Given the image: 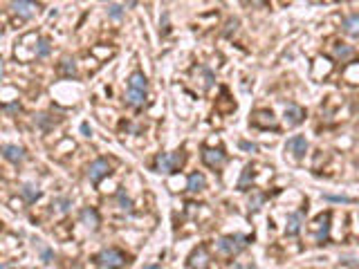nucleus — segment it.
<instances>
[{
    "mask_svg": "<svg viewBox=\"0 0 359 269\" xmlns=\"http://www.w3.org/2000/svg\"><path fill=\"white\" fill-rule=\"evenodd\" d=\"M182 164H184V153H160L155 157V171L166 173V175L180 171Z\"/></svg>",
    "mask_w": 359,
    "mask_h": 269,
    "instance_id": "1",
    "label": "nucleus"
},
{
    "mask_svg": "<svg viewBox=\"0 0 359 269\" xmlns=\"http://www.w3.org/2000/svg\"><path fill=\"white\" fill-rule=\"evenodd\" d=\"M249 245V238L243 233H233V235H223V238L218 240V249L223 251V254L227 256H236L240 254L243 249H247Z\"/></svg>",
    "mask_w": 359,
    "mask_h": 269,
    "instance_id": "2",
    "label": "nucleus"
},
{
    "mask_svg": "<svg viewBox=\"0 0 359 269\" xmlns=\"http://www.w3.org/2000/svg\"><path fill=\"white\" fill-rule=\"evenodd\" d=\"M97 260L103 269H119L126 265V254L115 249V247H108V249H103L101 254L97 256Z\"/></svg>",
    "mask_w": 359,
    "mask_h": 269,
    "instance_id": "3",
    "label": "nucleus"
},
{
    "mask_svg": "<svg viewBox=\"0 0 359 269\" xmlns=\"http://www.w3.org/2000/svg\"><path fill=\"white\" fill-rule=\"evenodd\" d=\"M108 173H110V161L103 159V157H99V159H94L92 164L88 166V180L92 182V184H99Z\"/></svg>",
    "mask_w": 359,
    "mask_h": 269,
    "instance_id": "4",
    "label": "nucleus"
},
{
    "mask_svg": "<svg viewBox=\"0 0 359 269\" xmlns=\"http://www.w3.org/2000/svg\"><path fill=\"white\" fill-rule=\"evenodd\" d=\"M202 161L211 168H218L227 161V155L223 148H202Z\"/></svg>",
    "mask_w": 359,
    "mask_h": 269,
    "instance_id": "5",
    "label": "nucleus"
},
{
    "mask_svg": "<svg viewBox=\"0 0 359 269\" xmlns=\"http://www.w3.org/2000/svg\"><path fill=\"white\" fill-rule=\"evenodd\" d=\"M285 151H290L292 155L296 157V159H301V157L306 155V151H308V139L301 137V135H294V137L287 139Z\"/></svg>",
    "mask_w": 359,
    "mask_h": 269,
    "instance_id": "6",
    "label": "nucleus"
},
{
    "mask_svg": "<svg viewBox=\"0 0 359 269\" xmlns=\"http://www.w3.org/2000/svg\"><path fill=\"white\" fill-rule=\"evenodd\" d=\"M330 218H332L330 211H325V213H321L319 218L314 220V227L319 229V231L314 233V240H316V242H323V240L328 238V231H330Z\"/></svg>",
    "mask_w": 359,
    "mask_h": 269,
    "instance_id": "7",
    "label": "nucleus"
},
{
    "mask_svg": "<svg viewBox=\"0 0 359 269\" xmlns=\"http://www.w3.org/2000/svg\"><path fill=\"white\" fill-rule=\"evenodd\" d=\"M306 119V110L296 103H287L285 106V123L287 126H299Z\"/></svg>",
    "mask_w": 359,
    "mask_h": 269,
    "instance_id": "8",
    "label": "nucleus"
},
{
    "mask_svg": "<svg viewBox=\"0 0 359 269\" xmlns=\"http://www.w3.org/2000/svg\"><path fill=\"white\" fill-rule=\"evenodd\" d=\"M189 267L191 269H207L209 267V254H207V247L200 245L193 254L189 256Z\"/></svg>",
    "mask_w": 359,
    "mask_h": 269,
    "instance_id": "9",
    "label": "nucleus"
},
{
    "mask_svg": "<svg viewBox=\"0 0 359 269\" xmlns=\"http://www.w3.org/2000/svg\"><path fill=\"white\" fill-rule=\"evenodd\" d=\"M303 211H296V213H290L287 215V225H285V235H296L301 231L303 227Z\"/></svg>",
    "mask_w": 359,
    "mask_h": 269,
    "instance_id": "10",
    "label": "nucleus"
},
{
    "mask_svg": "<svg viewBox=\"0 0 359 269\" xmlns=\"http://www.w3.org/2000/svg\"><path fill=\"white\" fill-rule=\"evenodd\" d=\"M252 123L258 128H269V126L276 128V119H274V115L269 110H258V113H254Z\"/></svg>",
    "mask_w": 359,
    "mask_h": 269,
    "instance_id": "11",
    "label": "nucleus"
},
{
    "mask_svg": "<svg viewBox=\"0 0 359 269\" xmlns=\"http://www.w3.org/2000/svg\"><path fill=\"white\" fill-rule=\"evenodd\" d=\"M341 30L353 38H359V14H350L341 20Z\"/></svg>",
    "mask_w": 359,
    "mask_h": 269,
    "instance_id": "12",
    "label": "nucleus"
},
{
    "mask_svg": "<svg viewBox=\"0 0 359 269\" xmlns=\"http://www.w3.org/2000/svg\"><path fill=\"white\" fill-rule=\"evenodd\" d=\"M2 157L7 161H11V164H18V161L25 159V151L20 146H14V144H5L2 146Z\"/></svg>",
    "mask_w": 359,
    "mask_h": 269,
    "instance_id": "13",
    "label": "nucleus"
},
{
    "mask_svg": "<svg viewBox=\"0 0 359 269\" xmlns=\"http://www.w3.org/2000/svg\"><path fill=\"white\" fill-rule=\"evenodd\" d=\"M81 222L88 227V229H97L99 227V213L97 209H92V206H86V209L81 211Z\"/></svg>",
    "mask_w": 359,
    "mask_h": 269,
    "instance_id": "14",
    "label": "nucleus"
},
{
    "mask_svg": "<svg viewBox=\"0 0 359 269\" xmlns=\"http://www.w3.org/2000/svg\"><path fill=\"white\" fill-rule=\"evenodd\" d=\"M128 90H137V92H146L148 90V81L141 72H133L128 78Z\"/></svg>",
    "mask_w": 359,
    "mask_h": 269,
    "instance_id": "15",
    "label": "nucleus"
},
{
    "mask_svg": "<svg viewBox=\"0 0 359 269\" xmlns=\"http://www.w3.org/2000/svg\"><path fill=\"white\" fill-rule=\"evenodd\" d=\"M204 186H207V180H204V175L202 173H191L189 175V180H186V189H189L191 193H198V191H202Z\"/></svg>",
    "mask_w": 359,
    "mask_h": 269,
    "instance_id": "16",
    "label": "nucleus"
},
{
    "mask_svg": "<svg viewBox=\"0 0 359 269\" xmlns=\"http://www.w3.org/2000/svg\"><path fill=\"white\" fill-rule=\"evenodd\" d=\"M11 9L18 16H23V18H29V16L34 14L36 5L34 2H27V0H16V2H11Z\"/></svg>",
    "mask_w": 359,
    "mask_h": 269,
    "instance_id": "17",
    "label": "nucleus"
},
{
    "mask_svg": "<svg viewBox=\"0 0 359 269\" xmlns=\"http://www.w3.org/2000/svg\"><path fill=\"white\" fill-rule=\"evenodd\" d=\"M20 193H23V197L27 202H36L41 195H43V191H41L39 186H34V184H23V186H20Z\"/></svg>",
    "mask_w": 359,
    "mask_h": 269,
    "instance_id": "18",
    "label": "nucleus"
},
{
    "mask_svg": "<svg viewBox=\"0 0 359 269\" xmlns=\"http://www.w3.org/2000/svg\"><path fill=\"white\" fill-rule=\"evenodd\" d=\"M146 101V92H137V90H128L126 92V103L128 106H135V108H141Z\"/></svg>",
    "mask_w": 359,
    "mask_h": 269,
    "instance_id": "19",
    "label": "nucleus"
},
{
    "mask_svg": "<svg viewBox=\"0 0 359 269\" xmlns=\"http://www.w3.org/2000/svg\"><path fill=\"white\" fill-rule=\"evenodd\" d=\"M58 72L63 74V77H74V74H77V65H74V59H68V56H65V59L61 61V65H58Z\"/></svg>",
    "mask_w": 359,
    "mask_h": 269,
    "instance_id": "20",
    "label": "nucleus"
},
{
    "mask_svg": "<svg viewBox=\"0 0 359 269\" xmlns=\"http://www.w3.org/2000/svg\"><path fill=\"white\" fill-rule=\"evenodd\" d=\"M254 168L252 166H247L245 168V173H243V177H240V182H238V189H240V191H247V184H249V180H252L254 177Z\"/></svg>",
    "mask_w": 359,
    "mask_h": 269,
    "instance_id": "21",
    "label": "nucleus"
},
{
    "mask_svg": "<svg viewBox=\"0 0 359 269\" xmlns=\"http://www.w3.org/2000/svg\"><path fill=\"white\" fill-rule=\"evenodd\" d=\"M353 52H355V49L348 47V45H337V47H335V56H337V59H341V61L348 59V56H353Z\"/></svg>",
    "mask_w": 359,
    "mask_h": 269,
    "instance_id": "22",
    "label": "nucleus"
},
{
    "mask_svg": "<svg viewBox=\"0 0 359 269\" xmlns=\"http://www.w3.org/2000/svg\"><path fill=\"white\" fill-rule=\"evenodd\" d=\"M108 16H110V18H115V20H119L124 16V5H115V2H112V5H108Z\"/></svg>",
    "mask_w": 359,
    "mask_h": 269,
    "instance_id": "23",
    "label": "nucleus"
},
{
    "mask_svg": "<svg viewBox=\"0 0 359 269\" xmlns=\"http://www.w3.org/2000/svg\"><path fill=\"white\" fill-rule=\"evenodd\" d=\"M49 49H52V47H49L47 40L41 38V40H39V49H36V59H45V56L49 54Z\"/></svg>",
    "mask_w": 359,
    "mask_h": 269,
    "instance_id": "24",
    "label": "nucleus"
},
{
    "mask_svg": "<svg viewBox=\"0 0 359 269\" xmlns=\"http://www.w3.org/2000/svg\"><path fill=\"white\" fill-rule=\"evenodd\" d=\"M54 206H56L61 213H65V211L72 206V200H70V197H58V200H54Z\"/></svg>",
    "mask_w": 359,
    "mask_h": 269,
    "instance_id": "25",
    "label": "nucleus"
},
{
    "mask_svg": "<svg viewBox=\"0 0 359 269\" xmlns=\"http://www.w3.org/2000/svg\"><path fill=\"white\" fill-rule=\"evenodd\" d=\"M117 200H119V209H124V211H131V206H133V204H131V200H128V197H126V193H124V191H119V193H117Z\"/></svg>",
    "mask_w": 359,
    "mask_h": 269,
    "instance_id": "26",
    "label": "nucleus"
},
{
    "mask_svg": "<svg viewBox=\"0 0 359 269\" xmlns=\"http://www.w3.org/2000/svg\"><path fill=\"white\" fill-rule=\"evenodd\" d=\"M261 202H263V195H261V193H256V195L252 197V202H249V209H252V211H256L258 206H261Z\"/></svg>",
    "mask_w": 359,
    "mask_h": 269,
    "instance_id": "27",
    "label": "nucleus"
},
{
    "mask_svg": "<svg viewBox=\"0 0 359 269\" xmlns=\"http://www.w3.org/2000/svg\"><path fill=\"white\" fill-rule=\"evenodd\" d=\"M325 200H330V202H346V204H348L350 197H341V195H325Z\"/></svg>",
    "mask_w": 359,
    "mask_h": 269,
    "instance_id": "28",
    "label": "nucleus"
},
{
    "mask_svg": "<svg viewBox=\"0 0 359 269\" xmlns=\"http://www.w3.org/2000/svg\"><path fill=\"white\" fill-rule=\"evenodd\" d=\"M240 148H243V151H256V144H249V142H240Z\"/></svg>",
    "mask_w": 359,
    "mask_h": 269,
    "instance_id": "29",
    "label": "nucleus"
},
{
    "mask_svg": "<svg viewBox=\"0 0 359 269\" xmlns=\"http://www.w3.org/2000/svg\"><path fill=\"white\" fill-rule=\"evenodd\" d=\"M52 256L54 254L49 249H43V263H49V260H52Z\"/></svg>",
    "mask_w": 359,
    "mask_h": 269,
    "instance_id": "30",
    "label": "nucleus"
},
{
    "mask_svg": "<svg viewBox=\"0 0 359 269\" xmlns=\"http://www.w3.org/2000/svg\"><path fill=\"white\" fill-rule=\"evenodd\" d=\"M81 132L86 137H90V126H88V123H81Z\"/></svg>",
    "mask_w": 359,
    "mask_h": 269,
    "instance_id": "31",
    "label": "nucleus"
}]
</instances>
